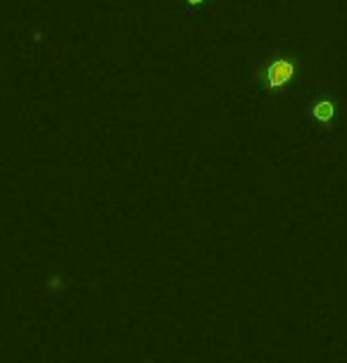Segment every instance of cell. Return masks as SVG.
Returning <instances> with one entry per match:
<instances>
[{"mask_svg": "<svg viewBox=\"0 0 347 363\" xmlns=\"http://www.w3.org/2000/svg\"><path fill=\"white\" fill-rule=\"evenodd\" d=\"M292 77H295V62H290V60H276L267 67V81L271 88L285 86Z\"/></svg>", "mask_w": 347, "mask_h": 363, "instance_id": "1", "label": "cell"}, {"mask_svg": "<svg viewBox=\"0 0 347 363\" xmlns=\"http://www.w3.org/2000/svg\"><path fill=\"white\" fill-rule=\"evenodd\" d=\"M333 112H336V109H333V102L326 100V98L316 100L314 107H312V114H314V119L321 121V124H329V121L333 119Z\"/></svg>", "mask_w": 347, "mask_h": 363, "instance_id": "2", "label": "cell"}, {"mask_svg": "<svg viewBox=\"0 0 347 363\" xmlns=\"http://www.w3.org/2000/svg\"><path fill=\"white\" fill-rule=\"evenodd\" d=\"M190 5H200V3H205V0H188Z\"/></svg>", "mask_w": 347, "mask_h": 363, "instance_id": "3", "label": "cell"}]
</instances>
